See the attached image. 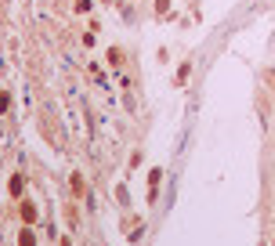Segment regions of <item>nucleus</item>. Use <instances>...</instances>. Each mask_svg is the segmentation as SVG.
<instances>
[{"instance_id":"1","label":"nucleus","mask_w":275,"mask_h":246,"mask_svg":"<svg viewBox=\"0 0 275 246\" xmlns=\"http://www.w3.org/2000/svg\"><path fill=\"white\" fill-rule=\"evenodd\" d=\"M8 192H11V199H22V192H26V178L14 174V178L8 181Z\"/></svg>"},{"instance_id":"2","label":"nucleus","mask_w":275,"mask_h":246,"mask_svg":"<svg viewBox=\"0 0 275 246\" xmlns=\"http://www.w3.org/2000/svg\"><path fill=\"white\" fill-rule=\"evenodd\" d=\"M18 246H36V232H33V224H26L22 232H18Z\"/></svg>"},{"instance_id":"3","label":"nucleus","mask_w":275,"mask_h":246,"mask_svg":"<svg viewBox=\"0 0 275 246\" xmlns=\"http://www.w3.org/2000/svg\"><path fill=\"white\" fill-rule=\"evenodd\" d=\"M22 221H26V224L36 221V206H33V203H22Z\"/></svg>"},{"instance_id":"4","label":"nucleus","mask_w":275,"mask_h":246,"mask_svg":"<svg viewBox=\"0 0 275 246\" xmlns=\"http://www.w3.org/2000/svg\"><path fill=\"white\" fill-rule=\"evenodd\" d=\"M11 109V94H4V90H0V116H4Z\"/></svg>"},{"instance_id":"5","label":"nucleus","mask_w":275,"mask_h":246,"mask_svg":"<svg viewBox=\"0 0 275 246\" xmlns=\"http://www.w3.org/2000/svg\"><path fill=\"white\" fill-rule=\"evenodd\" d=\"M72 192L84 196V178H80V174H72Z\"/></svg>"},{"instance_id":"6","label":"nucleus","mask_w":275,"mask_h":246,"mask_svg":"<svg viewBox=\"0 0 275 246\" xmlns=\"http://www.w3.org/2000/svg\"><path fill=\"white\" fill-rule=\"evenodd\" d=\"M58 246H72V242H69V239H58Z\"/></svg>"}]
</instances>
